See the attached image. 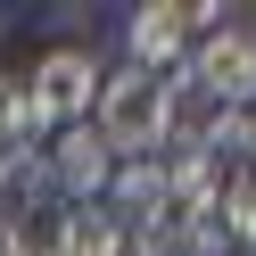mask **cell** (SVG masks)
Listing matches in <instances>:
<instances>
[{"label":"cell","mask_w":256,"mask_h":256,"mask_svg":"<svg viewBox=\"0 0 256 256\" xmlns=\"http://www.w3.org/2000/svg\"><path fill=\"white\" fill-rule=\"evenodd\" d=\"M91 132H100L116 157H157V149H166V132H174V83H166V74H149V66L100 74Z\"/></svg>","instance_id":"6da1fadb"},{"label":"cell","mask_w":256,"mask_h":256,"mask_svg":"<svg viewBox=\"0 0 256 256\" xmlns=\"http://www.w3.org/2000/svg\"><path fill=\"white\" fill-rule=\"evenodd\" d=\"M190 83L215 108H248L256 100V34L248 25H215V34L198 42V58H190Z\"/></svg>","instance_id":"7a4b0ae2"},{"label":"cell","mask_w":256,"mask_h":256,"mask_svg":"<svg viewBox=\"0 0 256 256\" xmlns=\"http://www.w3.org/2000/svg\"><path fill=\"white\" fill-rule=\"evenodd\" d=\"M34 100L50 108V124H91V108H100V58H91L83 42L50 50L34 66Z\"/></svg>","instance_id":"3957f363"},{"label":"cell","mask_w":256,"mask_h":256,"mask_svg":"<svg viewBox=\"0 0 256 256\" xmlns=\"http://www.w3.org/2000/svg\"><path fill=\"white\" fill-rule=\"evenodd\" d=\"M50 182L66 190V198H83V206H91L108 182H116V149H108L91 124H66V132H58V149H50Z\"/></svg>","instance_id":"277c9868"},{"label":"cell","mask_w":256,"mask_h":256,"mask_svg":"<svg viewBox=\"0 0 256 256\" xmlns=\"http://www.w3.org/2000/svg\"><path fill=\"white\" fill-rule=\"evenodd\" d=\"M182 50H190V8H182V0H149V8H132V66L166 74Z\"/></svg>","instance_id":"5b68a950"},{"label":"cell","mask_w":256,"mask_h":256,"mask_svg":"<svg viewBox=\"0 0 256 256\" xmlns=\"http://www.w3.org/2000/svg\"><path fill=\"white\" fill-rule=\"evenodd\" d=\"M0 256H66V198L8 215V232H0Z\"/></svg>","instance_id":"8992f818"},{"label":"cell","mask_w":256,"mask_h":256,"mask_svg":"<svg viewBox=\"0 0 256 256\" xmlns=\"http://www.w3.org/2000/svg\"><path fill=\"white\" fill-rule=\"evenodd\" d=\"M248 149H256V116H248V108H223V116L206 124V132H198V157H206V166L223 174V182H240Z\"/></svg>","instance_id":"52a82bcc"},{"label":"cell","mask_w":256,"mask_h":256,"mask_svg":"<svg viewBox=\"0 0 256 256\" xmlns=\"http://www.w3.org/2000/svg\"><path fill=\"white\" fill-rule=\"evenodd\" d=\"M42 132H50V108L34 100V83H8V74H0V157H8V149H34Z\"/></svg>","instance_id":"ba28073f"},{"label":"cell","mask_w":256,"mask_h":256,"mask_svg":"<svg viewBox=\"0 0 256 256\" xmlns=\"http://www.w3.org/2000/svg\"><path fill=\"white\" fill-rule=\"evenodd\" d=\"M66 256H124V215L116 206H66Z\"/></svg>","instance_id":"9c48e42d"},{"label":"cell","mask_w":256,"mask_h":256,"mask_svg":"<svg viewBox=\"0 0 256 256\" xmlns=\"http://www.w3.org/2000/svg\"><path fill=\"white\" fill-rule=\"evenodd\" d=\"M116 215H166V157H132L116 174Z\"/></svg>","instance_id":"30bf717a"},{"label":"cell","mask_w":256,"mask_h":256,"mask_svg":"<svg viewBox=\"0 0 256 256\" xmlns=\"http://www.w3.org/2000/svg\"><path fill=\"white\" fill-rule=\"evenodd\" d=\"M223 240H240V248H256V174H240L232 190H223Z\"/></svg>","instance_id":"8fae6325"},{"label":"cell","mask_w":256,"mask_h":256,"mask_svg":"<svg viewBox=\"0 0 256 256\" xmlns=\"http://www.w3.org/2000/svg\"><path fill=\"white\" fill-rule=\"evenodd\" d=\"M0 232H8V215H0Z\"/></svg>","instance_id":"7c38bea8"}]
</instances>
